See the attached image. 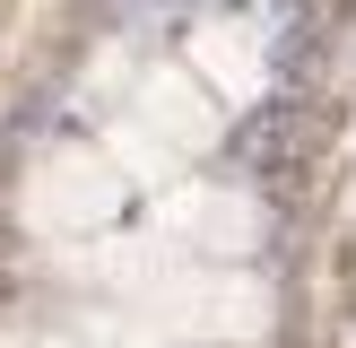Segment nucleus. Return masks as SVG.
<instances>
[{
	"label": "nucleus",
	"instance_id": "1",
	"mask_svg": "<svg viewBox=\"0 0 356 348\" xmlns=\"http://www.w3.org/2000/svg\"><path fill=\"white\" fill-rule=\"evenodd\" d=\"M270 322V287L252 278H174L156 296V331L165 340H218V348H252Z\"/></svg>",
	"mask_w": 356,
	"mask_h": 348
},
{
	"label": "nucleus",
	"instance_id": "2",
	"mask_svg": "<svg viewBox=\"0 0 356 348\" xmlns=\"http://www.w3.org/2000/svg\"><path fill=\"white\" fill-rule=\"evenodd\" d=\"M183 226H191V235L209 226L218 253H243V244H252V209H243V200H218V191H209V200L191 191V200H183Z\"/></svg>",
	"mask_w": 356,
	"mask_h": 348
},
{
	"label": "nucleus",
	"instance_id": "3",
	"mask_svg": "<svg viewBox=\"0 0 356 348\" xmlns=\"http://www.w3.org/2000/svg\"><path fill=\"white\" fill-rule=\"evenodd\" d=\"M0 348H70V340H44V331H0Z\"/></svg>",
	"mask_w": 356,
	"mask_h": 348
}]
</instances>
